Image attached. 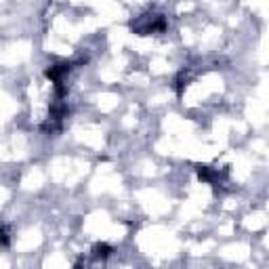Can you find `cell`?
<instances>
[{
    "label": "cell",
    "mask_w": 269,
    "mask_h": 269,
    "mask_svg": "<svg viewBox=\"0 0 269 269\" xmlns=\"http://www.w3.org/2000/svg\"><path fill=\"white\" fill-rule=\"evenodd\" d=\"M198 175H200V179L204 183H210V185H215V183H219V179H221L219 173L210 166H198Z\"/></svg>",
    "instance_id": "cell-1"
},
{
    "label": "cell",
    "mask_w": 269,
    "mask_h": 269,
    "mask_svg": "<svg viewBox=\"0 0 269 269\" xmlns=\"http://www.w3.org/2000/svg\"><path fill=\"white\" fill-rule=\"evenodd\" d=\"M110 252H112V248H110V246H105V244L95 246V257H97V259H105Z\"/></svg>",
    "instance_id": "cell-2"
},
{
    "label": "cell",
    "mask_w": 269,
    "mask_h": 269,
    "mask_svg": "<svg viewBox=\"0 0 269 269\" xmlns=\"http://www.w3.org/2000/svg\"><path fill=\"white\" fill-rule=\"evenodd\" d=\"M0 246H9V231L0 227Z\"/></svg>",
    "instance_id": "cell-3"
}]
</instances>
